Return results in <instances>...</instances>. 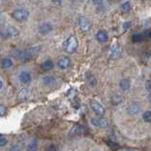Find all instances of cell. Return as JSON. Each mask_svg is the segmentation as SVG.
<instances>
[{
	"label": "cell",
	"instance_id": "1",
	"mask_svg": "<svg viewBox=\"0 0 151 151\" xmlns=\"http://www.w3.org/2000/svg\"><path fill=\"white\" fill-rule=\"evenodd\" d=\"M41 50L40 46H32L28 49H25V50H16L12 53V56L13 58H17V59H22L27 60L31 58H33L35 55H37L39 53V51Z\"/></svg>",
	"mask_w": 151,
	"mask_h": 151
},
{
	"label": "cell",
	"instance_id": "2",
	"mask_svg": "<svg viewBox=\"0 0 151 151\" xmlns=\"http://www.w3.org/2000/svg\"><path fill=\"white\" fill-rule=\"evenodd\" d=\"M78 41L77 39V37L75 36H70L63 45L64 50L69 54L75 53L78 49Z\"/></svg>",
	"mask_w": 151,
	"mask_h": 151
},
{
	"label": "cell",
	"instance_id": "3",
	"mask_svg": "<svg viewBox=\"0 0 151 151\" xmlns=\"http://www.w3.org/2000/svg\"><path fill=\"white\" fill-rule=\"evenodd\" d=\"M18 34L19 33H18L17 28H15L14 27H6L1 30V37L3 40L12 39V38L17 37Z\"/></svg>",
	"mask_w": 151,
	"mask_h": 151
},
{
	"label": "cell",
	"instance_id": "4",
	"mask_svg": "<svg viewBox=\"0 0 151 151\" xmlns=\"http://www.w3.org/2000/svg\"><path fill=\"white\" fill-rule=\"evenodd\" d=\"M12 16L17 22H24L27 20L28 16H29V12L26 9H15L12 13Z\"/></svg>",
	"mask_w": 151,
	"mask_h": 151
},
{
	"label": "cell",
	"instance_id": "5",
	"mask_svg": "<svg viewBox=\"0 0 151 151\" xmlns=\"http://www.w3.org/2000/svg\"><path fill=\"white\" fill-rule=\"evenodd\" d=\"M78 26L83 32H88L91 29V22L88 20V18L85 16H80L78 19Z\"/></svg>",
	"mask_w": 151,
	"mask_h": 151
},
{
	"label": "cell",
	"instance_id": "6",
	"mask_svg": "<svg viewBox=\"0 0 151 151\" xmlns=\"http://www.w3.org/2000/svg\"><path fill=\"white\" fill-rule=\"evenodd\" d=\"M91 108H92V110L94 111V113L98 116H103L104 114H105V109H104V107L101 105L100 103H98L97 101H92Z\"/></svg>",
	"mask_w": 151,
	"mask_h": 151
},
{
	"label": "cell",
	"instance_id": "7",
	"mask_svg": "<svg viewBox=\"0 0 151 151\" xmlns=\"http://www.w3.org/2000/svg\"><path fill=\"white\" fill-rule=\"evenodd\" d=\"M122 51H123V49H122V46L121 45H119L118 44L112 45L111 47V51H110L111 58V59H118L121 56Z\"/></svg>",
	"mask_w": 151,
	"mask_h": 151
},
{
	"label": "cell",
	"instance_id": "8",
	"mask_svg": "<svg viewBox=\"0 0 151 151\" xmlns=\"http://www.w3.org/2000/svg\"><path fill=\"white\" fill-rule=\"evenodd\" d=\"M92 124L96 127H106L109 125V122L106 118H92Z\"/></svg>",
	"mask_w": 151,
	"mask_h": 151
},
{
	"label": "cell",
	"instance_id": "9",
	"mask_svg": "<svg viewBox=\"0 0 151 151\" xmlns=\"http://www.w3.org/2000/svg\"><path fill=\"white\" fill-rule=\"evenodd\" d=\"M52 29H53V27H52L50 23H44L39 27V32L42 35L48 34L49 32H51Z\"/></svg>",
	"mask_w": 151,
	"mask_h": 151
},
{
	"label": "cell",
	"instance_id": "10",
	"mask_svg": "<svg viewBox=\"0 0 151 151\" xmlns=\"http://www.w3.org/2000/svg\"><path fill=\"white\" fill-rule=\"evenodd\" d=\"M19 80L24 83V84H27L31 81V75L27 72V71H23L19 75Z\"/></svg>",
	"mask_w": 151,
	"mask_h": 151
},
{
	"label": "cell",
	"instance_id": "11",
	"mask_svg": "<svg viewBox=\"0 0 151 151\" xmlns=\"http://www.w3.org/2000/svg\"><path fill=\"white\" fill-rule=\"evenodd\" d=\"M70 65V59L68 57H63L58 60V67L60 69H66Z\"/></svg>",
	"mask_w": 151,
	"mask_h": 151
},
{
	"label": "cell",
	"instance_id": "12",
	"mask_svg": "<svg viewBox=\"0 0 151 151\" xmlns=\"http://www.w3.org/2000/svg\"><path fill=\"white\" fill-rule=\"evenodd\" d=\"M127 111L129 115H137L140 111V106L138 104H131L130 106H129V108L127 109Z\"/></svg>",
	"mask_w": 151,
	"mask_h": 151
},
{
	"label": "cell",
	"instance_id": "13",
	"mask_svg": "<svg viewBox=\"0 0 151 151\" xmlns=\"http://www.w3.org/2000/svg\"><path fill=\"white\" fill-rule=\"evenodd\" d=\"M28 96H29V92H28V90L27 88H23L21 89L20 91L18 92V99L21 101H26L27 99L28 98Z\"/></svg>",
	"mask_w": 151,
	"mask_h": 151
},
{
	"label": "cell",
	"instance_id": "14",
	"mask_svg": "<svg viewBox=\"0 0 151 151\" xmlns=\"http://www.w3.org/2000/svg\"><path fill=\"white\" fill-rule=\"evenodd\" d=\"M96 39L98 42H106L109 39L108 32L105 30H99L96 33Z\"/></svg>",
	"mask_w": 151,
	"mask_h": 151
},
{
	"label": "cell",
	"instance_id": "15",
	"mask_svg": "<svg viewBox=\"0 0 151 151\" xmlns=\"http://www.w3.org/2000/svg\"><path fill=\"white\" fill-rule=\"evenodd\" d=\"M111 101L112 105L117 106V105H119L120 103H122V101H123V96H120V94H118V93H115V94H113V96H111Z\"/></svg>",
	"mask_w": 151,
	"mask_h": 151
},
{
	"label": "cell",
	"instance_id": "16",
	"mask_svg": "<svg viewBox=\"0 0 151 151\" xmlns=\"http://www.w3.org/2000/svg\"><path fill=\"white\" fill-rule=\"evenodd\" d=\"M56 81L55 78L51 77V76H46V77L42 78V83L46 86H51V85H53Z\"/></svg>",
	"mask_w": 151,
	"mask_h": 151
},
{
	"label": "cell",
	"instance_id": "17",
	"mask_svg": "<svg viewBox=\"0 0 151 151\" xmlns=\"http://www.w3.org/2000/svg\"><path fill=\"white\" fill-rule=\"evenodd\" d=\"M41 67L42 68V70H45V71H50L51 69H53L54 63H52L51 60H45L41 64Z\"/></svg>",
	"mask_w": 151,
	"mask_h": 151
},
{
	"label": "cell",
	"instance_id": "18",
	"mask_svg": "<svg viewBox=\"0 0 151 151\" xmlns=\"http://www.w3.org/2000/svg\"><path fill=\"white\" fill-rule=\"evenodd\" d=\"M38 149V141L36 139H33L27 146V151H37Z\"/></svg>",
	"mask_w": 151,
	"mask_h": 151
},
{
	"label": "cell",
	"instance_id": "19",
	"mask_svg": "<svg viewBox=\"0 0 151 151\" xmlns=\"http://www.w3.org/2000/svg\"><path fill=\"white\" fill-rule=\"evenodd\" d=\"M119 85H120V87H121L122 90L127 91V90H129L130 88V81H129V79L124 78V79H122L121 81H120Z\"/></svg>",
	"mask_w": 151,
	"mask_h": 151
},
{
	"label": "cell",
	"instance_id": "20",
	"mask_svg": "<svg viewBox=\"0 0 151 151\" xmlns=\"http://www.w3.org/2000/svg\"><path fill=\"white\" fill-rule=\"evenodd\" d=\"M1 65H2V68L4 69H8V68H11L12 66V61L11 59H8V58H4L1 61Z\"/></svg>",
	"mask_w": 151,
	"mask_h": 151
},
{
	"label": "cell",
	"instance_id": "21",
	"mask_svg": "<svg viewBox=\"0 0 151 151\" xmlns=\"http://www.w3.org/2000/svg\"><path fill=\"white\" fill-rule=\"evenodd\" d=\"M145 39V36L144 34H142V33H138V34H134L132 36V41L134 42H140Z\"/></svg>",
	"mask_w": 151,
	"mask_h": 151
},
{
	"label": "cell",
	"instance_id": "22",
	"mask_svg": "<svg viewBox=\"0 0 151 151\" xmlns=\"http://www.w3.org/2000/svg\"><path fill=\"white\" fill-rule=\"evenodd\" d=\"M121 11H122V12H124V13L129 12L130 11V3L129 2L123 3L122 6H121Z\"/></svg>",
	"mask_w": 151,
	"mask_h": 151
},
{
	"label": "cell",
	"instance_id": "23",
	"mask_svg": "<svg viewBox=\"0 0 151 151\" xmlns=\"http://www.w3.org/2000/svg\"><path fill=\"white\" fill-rule=\"evenodd\" d=\"M143 119L145 122L151 123V111H146L143 113Z\"/></svg>",
	"mask_w": 151,
	"mask_h": 151
},
{
	"label": "cell",
	"instance_id": "24",
	"mask_svg": "<svg viewBox=\"0 0 151 151\" xmlns=\"http://www.w3.org/2000/svg\"><path fill=\"white\" fill-rule=\"evenodd\" d=\"M81 132H82V127L80 126H76L71 130V134H79Z\"/></svg>",
	"mask_w": 151,
	"mask_h": 151
},
{
	"label": "cell",
	"instance_id": "25",
	"mask_svg": "<svg viewBox=\"0 0 151 151\" xmlns=\"http://www.w3.org/2000/svg\"><path fill=\"white\" fill-rule=\"evenodd\" d=\"M108 145L110 146L111 149L112 150H116L119 148V145H118L116 143H114V142H112V141H108Z\"/></svg>",
	"mask_w": 151,
	"mask_h": 151
},
{
	"label": "cell",
	"instance_id": "26",
	"mask_svg": "<svg viewBox=\"0 0 151 151\" xmlns=\"http://www.w3.org/2000/svg\"><path fill=\"white\" fill-rule=\"evenodd\" d=\"M6 144H8V139L4 135H1V137H0V146L3 147V146L6 145Z\"/></svg>",
	"mask_w": 151,
	"mask_h": 151
},
{
	"label": "cell",
	"instance_id": "27",
	"mask_svg": "<svg viewBox=\"0 0 151 151\" xmlns=\"http://www.w3.org/2000/svg\"><path fill=\"white\" fill-rule=\"evenodd\" d=\"M9 151H21V147L18 145H13L9 147Z\"/></svg>",
	"mask_w": 151,
	"mask_h": 151
},
{
	"label": "cell",
	"instance_id": "28",
	"mask_svg": "<svg viewBox=\"0 0 151 151\" xmlns=\"http://www.w3.org/2000/svg\"><path fill=\"white\" fill-rule=\"evenodd\" d=\"M145 89H146V91L151 93V80H147V81L145 82Z\"/></svg>",
	"mask_w": 151,
	"mask_h": 151
},
{
	"label": "cell",
	"instance_id": "29",
	"mask_svg": "<svg viewBox=\"0 0 151 151\" xmlns=\"http://www.w3.org/2000/svg\"><path fill=\"white\" fill-rule=\"evenodd\" d=\"M144 36H145V38H148V39H151V30H145L144 32Z\"/></svg>",
	"mask_w": 151,
	"mask_h": 151
},
{
	"label": "cell",
	"instance_id": "30",
	"mask_svg": "<svg viewBox=\"0 0 151 151\" xmlns=\"http://www.w3.org/2000/svg\"><path fill=\"white\" fill-rule=\"evenodd\" d=\"M131 26V23L130 22H125L124 24H123V28L124 29H127V28H129Z\"/></svg>",
	"mask_w": 151,
	"mask_h": 151
},
{
	"label": "cell",
	"instance_id": "31",
	"mask_svg": "<svg viewBox=\"0 0 151 151\" xmlns=\"http://www.w3.org/2000/svg\"><path fill=\"white\" fill-rule=\"evenodd\" d=\"M45 151H57V148H56V146H55V145H49L48 147L46 148Z\"/></svg>",
	"mask_w": 151,
	"mask_h": 151
},
{
	"label": "cell",
	"instance_id": "32",
	"mask_svg": "<svg viewBox=\"0 0 151 151\" xmlns=\"http://www.w3.org/2000/svg\"><path fill=\"white\" fill-rule=\"evenodd\" d=\"M0 113H1V115L5 114V106L4 105H0Z\"/></svg>",
	"mask_w": 151,
	"mask_h": 151
},
{
	"label": "cell",
	"instance_id": "33",
	"mask_svg": "<svg viewBox=\"0 0 151 151\" xmlns=\"http://www.w3.org/2000/svg\"><path fill=\"white\" fill-rule=\"evenodd\" d=\"M93 3H94V4H98V5H99V4H102V1H93Z\"/></svg>",
	"mask_w": 151,
	"mask_h": 151
},
{
	"label": "cell",
	"instance_id": "34",
	"mask_svg": "<svg viewBox=\"0 0 151 151\" xmlns=\"http://www.w3.org/2000/svg\"><path fill=\"white\" fill-rule=\"evenodd\" d=\"M148 99H149V101L151 102V93H149V96H148Z\"/></svg>",
	"mask_w": 151,
	"mask_h": 151
},
{
	"label": "cell",
	"instance_id": "35",
	"mask_svg": "<svg viewBox=\"0 0 151 151\" xmlns=\"http://www.w3.org/2000/svg\"><path fill=\"white\" fill-rule=\"evenodd\" d=\"M93 151H100V150H93Z\"/></svg>",
	"mask_w": 151,
	"mask_h": 151
}]
</instances>
